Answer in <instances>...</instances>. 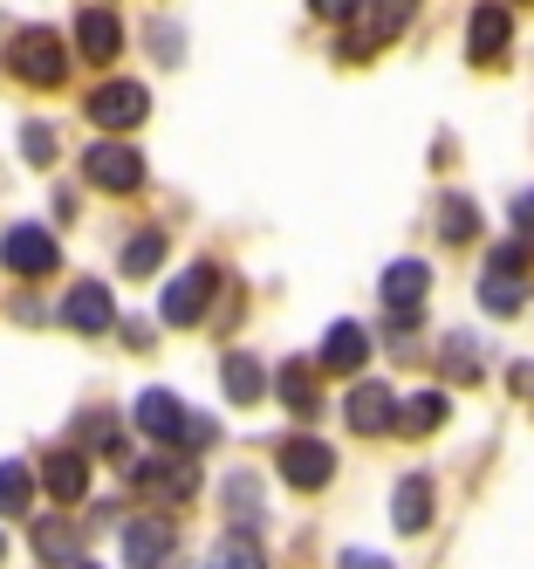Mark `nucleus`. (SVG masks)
I'll return each instance as SVG.
<instances>
[{"instance_id":"obj_37","label":"nucleus","mask_w":534,"mask_h":569,"mask_svg":"<svg viewBox=\"0 0 534 569\" xmlns=\"http://www.w3.org/2000/svg\"><path fill=\"white\" fill-rule=\"evenodd\" d=\"M75 569H97V562H75Z\"/></svg>"},{"instance_id":"obj_11","label":"nucleus","mask_w":534,"mask_h":569,"mask_svg":"<svg viewBox=\"0 0 534 569\" xmlns=\"http://www.w3.org/2000/svg\"><path fill=\"white\" fill-rule=\"evenodd\" d=\"M41 487H49L62 508H75L90 495V453H82V446H56V453L41 460Z\"/></svg>"},{"instance_id":"obj_36","label":"nucleus","mask_w":534,"mask_h":569,"mask_svg":"<svg viewBox=\"0 0 534 569\" xmlns=\"http://www.w3.org/2000/svg\"><path fill=\"white\" fill-rule=\"evenodd\" d=\"M514 391H521V398H534V357H527V363H514Z\"/></svg>"},{"instance_id":"obj_35","label":"nucleus","mask_w":534,"mask_h":569,"mask_svg":"<svg viewBox=\"0 0 534 569\" xmlns=\"http://www.w3.org/2000/svg\"><path fill=\"white\" fill-rule=\"evenodd\" d=\"M514 227H521V240H534V192L514 199Z\"/></svg>"},{"instance_id":"obj_2","label":"nucleus","mask_w":534,"mask_h":569,"mask_svg":"<svg viewBox=\"0 0 534 569\" xmlns=\"http://www.w3.org/2000/svg\"><path fill=\"white\" fill-rule=\"evenodd\" d=\"M213 296H220V268L213 261H192L172 289H164V322H172V330H192V322H205V309H213Z\"/></svg>"},{"instance_id":"obj_14","label":"nucleus","mask_w":534,"mask_h":569,"mask_svg":"<svg viewBox=\"0 0 534 569\" xmlns=\"http://www.w3.org/2000/svg\"><path fill=\"white\" fill-rule=\"evenodd\" d=\"M110 289H103V281H75V289L62 296V322H69V330H82V337H103L110 330Z\"/></svg>"},{"instance_id":"obj_12","label":"nucleus","mask_w":534,"mask_h":569,"mask_svg":"<svg viewBox=\"0 0 534 569\" xmlns=\"http://www.w3.org/2000/svg\"><path fill=\"white\" fill-rule=\"evenodd\" d=\"M350 426L363 432V439H377V432H397V398H391V385H377V378H363L356 391H350Z\"/></svg>"},{"instance_id":"obj_17","label":"nucleus","mask_w":534,"mask_h":569,"mask_svg":"<svg viewBox=\"0 0 534 569\" xmlns=\"http://www.w3.org/2000/svg\"><path fill=\"white\" fill-rule=\"evenodd\" d=\"M363 363H370V337L356 322H336V330L322 337V371H363Z\"/></svg>"},{"instance_id":"obj_13","label":"nucleus","mask_w":534,"mask_h":569,"mask_svg":"<svg viewBox=\"0 0 534 569\" xmlns=\"http://www.w3.org/2000/svg\"><path fill=\"white\" fill-rule=\"evenodd\" d=\"M507 42H514V21H507L501 0L473 8V21H466V56H473V62H501V56H507Z\"/></svg>"},{"instance_id":"obj_6","label":"nucleus","mask_w":534,"mask_h":569,"mask_svg":"<svg viewBox=\"0 0 534 569\" xmlns=\"http://www.w3.org/2000/svg\"><path fill=\"white\" fill-rule=\"evenodd\" d=\"M377 289H384V309H391V330H411V322H419L425 289H432V268L425 261H391Z\"/></svg>"},{"instance_id":"obj_7","label":"nucleus","mask_w":534,"mask_h":569,"mask_svg":"<svg viewBox=\"0 0 534 569\" xmlns=\"http://www.w3.org/2000/svg\"><path fill=\"white\" fill-rule=\"evenodd\" d=\"M274 467H281V480H288V487H302V495H315V487L336 480V453H329L322 439H281Z\"/></svg>"},{"instance_id":"obj_22","label":"nucleus","mask_w":534,"mask_h":569,"mask_svg":"<svg viewBox=\"0 0 534 569\" xmlns=\"http://www.w3.org/2000/svg\"><path fill=\"white\" fill-rule=\"evenodd\" d=\"M220 385H226V398H233V405H254V398L268 391V385H261V363H254V357H240V350L220 363Z\"/></svg>"},{"instance_id":"obj_20","label":"nucleus","mask_w":534,"mask_h":569,"mask_svg":"<svg viewBox=\"0 0 534 569\" xmlns=\"http://www.w3.org/2000/svg\"><path fill=\"white\" fill-rule=\"evenodd\" d=\"M445 412H452L445 391H419V398H404V405H397V432H411V439H419V432H439Z\"/></svg>"},{"instance_id":"obj_15","label":"nucleus","mask_w":534,"mask_h":569,"mask_svg":"<svg viewBox=\"0 0 534 569\" xmlns=\"http://www.w3.org/2000/svg\"><path fill=\"white\" fill-rule=\"evenodd\" d=\"M391 521H397V536H425V521H432V480H425V473H404V480H397Z\"/></svg>"},{"instance_id":"obj_9","label":"nucleus","mask_w":534,"mask_h":569,"mask_svg":"<svg viewBox=\"0 0 534 569\" xmlns=\"http://www.w3.org/2000/svg\"><path fill=\"white\" fill-rule=\"evenodd\" d=\"M117 542H123V562H131V569H164V556L179 549V536H172L164 515H131Z\"/></svg>"},{"instance_id":"obj_8","label":"nucleus","mask_w":534,"mask_h":569,"mask_svg":"<svg viewBox=\"0 0 534 569\" xmlns=\"http://www.w3.org/2000/svg\"><path fill=\"white\" fill-rule=\"evenodd\" d=\"M131 419H138L158 446H179V439H192V426H199V419L185 412V405H179V391H158V385H151V391H138Z\"/></svg>"},{"instance_id":"obj_5","label":"nucleus","mask_w":534,"mask_h":569,"mask_svg":"<svg viewBox=\"0 0 534 569\" xmlns=\"http://www.w3.org/2000/svg\"><path fill=\"white\" fill-rule=\"evenodd\" d=\"M82 110H90L97 131H138L144 110H151V97H144V83H97Z\"/></svg>"},{"instance_id":"obj_3","label":"nucleus","mask_w":534,"mask_h":569,"mask_svg":"<svg viewBox=\"0 0 534 569\" xmlns=\"http://www.w3.org/2000/svg\"><path fill=\"white\" fill-rule=\"evenodd\" d=\"M82 179L103 186V192H138L144 186V158L123 144V138H103V144L82 151Z\"/></svg>"},{"instance_id":"obj_27","label":"nucleus","mask_w":534,"mask_h":569,"mask_svg":"<svg viewBox=\"0 0 534 569\" xmlns=\"http://www.w3.org/2000/svg\"><path fill=\"white\" fill-rule=\"evenodd\" d=\"M82 453H103V460H123V432L110 412H90L82 419Z\"/></svg>"},{"instance_id":"obj_18","label":"nucleus","mask_w":534,"mask_h":569,"mask_svg":"<svg viewBox=\"0 0 534 569\" xmlns=\"http://www.w3.org/2000/svg\"><path fill=\"white\" fill-rule=\"evenodd\" d=\"M34 556L49 562V569L75 562V528H69V515H41L34 521Z\"/></svg>"},{"instance_id":"obj_19","label":"nucleus","mask_w":534,"mask_h":569,"mask_svg":"<svg viewBox=\"0 0 534 569\" xmlns=\"http://www.w3.org/2000/svg\"><path fill=\"white\" fill-rule=\"evenodd\" d=\"M205 569H268V562H261V542H254V528H226V536L213 542V556H205Z\"/></svg>"},{"instance_id":"obj_16","label":"nucleus","mask_w":534,"mask_h":569,"mask_svg":"<svg viewBox=\"0 0 534 569\" xmlns=\"http://www.w3.org/2000/svg\"><path fill=\"white\" fill-rule=\"evenodd\" d=\"M75 42H82V56H90V62H110V56L123 49V21H117L110 8H82Z\"/></svg>"},{"instance_id":"obj_32","label":"nucleus","mask_w":534,"mask_h":569,"mask_svg":"<svg viewBox=\"0 0 534 569\" xmlns=\"http://www.w3.org/2000/svg\"><path fill=\"white\" fill-rule=\"evenodd\" d=\"M21 144H28L34 166H49V158H56V131H49V124H28V131H21Z\"/></svg>"},{"instance_id":"obj_24","label":"nucleus","mask_w":534,"mask_h":569,"mask_svg":"<svg viewBox=\"0 0 534 569\" xmlns=\"http://www.w3.org/2000/svg\"><path fill=\"white\" fill-rule=\"evenodd\" d=\"M404 21H411V0H377V8H370V28H363V42H370V49L397 42V34H404Z\"/></svg>"},{"instance_id":"obj_23","label":"nucleus","mask_w":534,"mask_h":569,"mask_svg":"<svg viewBox=\"0 0 534 569\" xmlns=\"http://www.w3.org/2000/svg\"><path fill=\"white\" fill-rule=\"evenodd\" d=\"M473 233H480V207H473V199H460V192L439 199V240L460 248V240H473Z\"/></svg>"},{"instance_id":"obj_31","label":"nucleus","mask_w":534,"mask_h":569,"mask_svg":"<svg viewBox=\"0 0 534 569\" xmlns=\"http://www.w3.org/2000/svg\"><path fill=\"white\" fill-rule=\"evenodd\" d=\"M521 268H527V240H507V248H493V268L486 274H514L521 281Z\"/></svg>"},{"instance_id":"obj_25","label":"nucleus","mask_w":534,"mask_h":569,"mask_svg":"<svg viewBox=\"0 0 534 569\" xmlns=\"http://www.w3.org/2000/svg\"><path fill=\"white\" fill-rule=\"evenodd\" d=\"M226 521L233 528H254L261 521V487H254V473H233L226 480Z\"/></svg>"},{"instance_id":"obj_1","label":"nucleus","mask_w":534,"mask_h":569,"mask_svg":"<svg viewBox=\"0 0 534 569\" xmlns=\"http://www.w3.org/2000/svg\"><path fill=\"white\" fill-rule=\"evenodd\" d=\"M8 69L21 76V83H34V90H56L69 76V42L56 28H21L8 42Z\"/></svg>"},{"instance_id":"obj_29","label":"nucleus","mask_w":534,"mask_h":569,"mask_svg":"<svg viewBox=\"0 0 534 569\" xmlns=\"http://www.w3.org/2000/svg\"><path fill=\"white\" fill-rule=\"evenodd\" d=\"M480 302H486L493 316L521 309V281H514V274H486V281H480Z\"/></svg>"},{"instance_id":"obj_26","label":"nucleus","mask_w":534,"mask_h":569,"mask_svg":"<svg viewBox=\"0 0 534 569\" xmlns=\"http://www.w3.org/2000/svg\"><path fill=\"white\" fill-rule=\"evenodd\" d=\"M34 501V473L21 460H0V515H21Z\"/></svg>"},{"instance_id":"obj_30","label":"nucleus","mask_w":534,"mask_h":569,"mask_svg":"<svg viewBox=\"0 0 534 569\" xmlns=\"http://www.w3.org/2000/svg\"><path fill=\"white\" fill-rule=\"evenodd\" d=\"M445 371L460 378V385L480 378V350H473V337H445Z\"/></svg>"},{"instance_id":"obj_21","label":"nucleus","mask_w":534,"mask_h":569,"mask_svg":"<svg viewBox=\"0 0 534 569\" xmlns=\"http://www.w3.org/2000/svg\"><path fill=\"white\" fill-rule=\"evenodd\" d=\"M274 391H281V405L288 412H315V363H281V378H274Z\"/></svg>"},{"instance_id":"obj_4","label":"nucleus","mask_w":534,"mask_h":569,"mask_svg":"<svg viewBox=\"0 0 534 569\" xmlns=\"http://www.w3.org/2000/svg\"><path fill=\"white\" fill-rule=\"evenodd\" d=\"M0 261H8V274H21V281H41L62 261V248H56L49 227H8L0 233Z\"/></svg>"},{"instance_id":"obj_33","label":"nucleus","mask_w":534,"mask_h":569,"mask_svg":"<svg viewBox=\"0 0 534 569\" xmlns=\"http://www.w3.org/2000/svg\"><path fill=\"white\" fill-rule=\"evenodd\" d=\"M309 8H315L322 21H350V14H363V0H309Z\"/></svg>"},{"instance_id":"obj_10","label":"nucleus","mask_w":534,"mask_h":569,"mask_svg":"<svg viewBox=\"0 0 534 569\" xmlns=\"http://www.w3.org/2000/svg\"><path fill=\"white\" fill-rule=\"evenodd\" d=\"M131 487H138V495H151V501H192L199 495V467L192 460H172V453H164V460H138L131 467Z\"/></svg>"},{"instance_id":"obj_28","label":"nucleus","mask_w":534,"mask_h":569,"mask_svg":"<svg viewBox=\"0 0 534 569\" xmlns=\"http://www.w3.org/2000/svg\"><path fill=\"white\" fill-rule=\"evenodd\" d=\"M164 261V233H131L123 240V274H151Z\"/></svg>"},{"instance_id":"obj_34","label":"nucleus","mask_w":534,"mask_h":569,"mask_svg":"<svg viewBox=\"0 0 534 569\" xmlns=\"http://www.w3.org/2000/svg\"><path fill=\"white\" fill-rule=\"evenodd\" d=\"M336 569H391V562H384V556H370V549H343Z\"/></svg>"}]
</instances>
